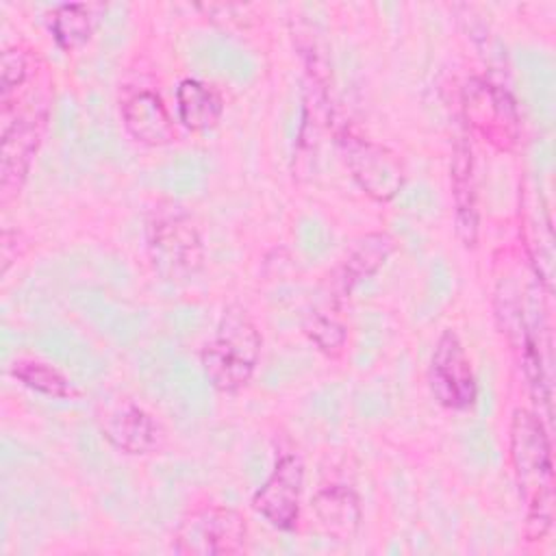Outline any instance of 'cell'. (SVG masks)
<instances>
[{"mask_svg":"<svg viewBox=\"0 0 556 556\" xmlns=\"http://www.w3.org/2000/svg\"><path fill=\"white\" fill-rule=\"evenodd\" d=\"M506 447L508 465L523 502V541L541 543L554 528L552 439L541 413L517 406L510 413Z\"/></svg>","mask_w":556,"mask_h":556,"instance_id":"1","label":"cell"},{"mask_svg":"<svg viewBox=\"0 0 556 556\" xmlns=\"http://www.w3.org/2000/svg\"><path fill=\"white\" fill-rule=\"evenodd\" d=\"M52 115L48 72L15 100L0 104V204L15 202L30 176Z\"/></svg>","mask_w":556,"mask_h":556,"instance_id":"2","label":"cell"},{"mask_svg":"<svg viewBox=\"0 0 556 556\" xmlns=\"http://www.w3.org/2000/svg\"><path fill=\"white\" fill-rule=\"evenodd\" d=\"M143 241L152 274L167 285L195 280L206 261V245L195 215L176 200H159L143 219Z\"/></svg>","mask_w":556,"mask_h":556,"instance_id":"3","label":"cell"},{"mask_svg":"<svg viewBox=\"0 0 556 556\" xmlns=\"http://www.w3.org/2000/svg\"><path fill=\"white\" fill-rule=\"evenodd\" d=\"M263 354V334L243 304L224 306L215 330L200 348V367L208 384L237 395L252 382Z\"/></svg>","mask_w":556,"mask_h":556,"instance_id":"4","label":"cell"},{"mask_svg":"<svg viewBox=\"0 0 556 556\" xmlns=\"http://www.w3.org/2000/svg\"><path fill=\"white\" fill-rule=\"evenodd\" d=\"M467 128L489 148L513 152L521 139V113L513 91L489 76H471L460 89Z\"/></svg>","mask_w":556,"mask_h":556,"instance_id":"5","label":"cell"},{"mask_svg":"<svg viewBox=\"0 0 556 556\" xmlns=\"http://www.w3.org/2000/svg\"><path fill=\"white\" fill-rule=\"evenodd\" d=\"M334 143L345 172L369 200L387 204L400 195L406 185V167L397 152L345 122L334 126Z\"/></svg>","mask_w":556,"mask_h":556,"instance_id":"6","label":"cell"},{"mask_svg":"<svg viewBox=\"0 0 556 556\" xmlns=\"http://www.w3.org/2000/svg\"><path fill=\"white\" fill-rule=\"evenodd\" d=\"M248 519L226 504L191 508L172 534V552L180 556H237L248 552Z\"/></svg>","mask_w":556,"mask_h":556,"instance_id":"7","label":"cell"},{"mask_svg":"<svg viewBox=\"0 0 556 556\" xmlns=\"http://www.w3.org/2000/svg\"><path fill=\"white\" fill-rule=\"evenodd\" d=\"M93 419L109 447L124 456L156 454L163 450L167 439V432L156 415L128 395L100 400Z\"/></svg>","mask_w":556,"mask_h":556,"instance_id":"8","label":"cell"},{"mask_svg":"<svg viewBox=\"0 0 556 556\" xmlns=\"http://www.w3.org/2000/svg\"><path fill=\"white\" fill-rule=\"evenodd\" d=\"M428 389L434 402L447 410L465 413L478 400V380L473 363L458 332L452 328L441 330L430 352Z\"/></svg>","mask_w":556,"mask_h":556,"instance_id":"9","label":"cell"},{"mask_svg":"<svg viewBox=\"0 0 556 556\" xmlns=\"http://www.w3.org/2000/svg\"><path fill=\"white\" fill-rule=\"evenodd\" d=\"M304 463L295 452H282L267 478L252 493V510L280 532H293L302 519Z\"/></svg>","mask_w":556,"mask_h":556,"instance_id":"10","label":"cell"},{"mask_svg":"<svg viewBox=\"0 0 556 556\" xmlns=\"http://www.w3.org/2000/svg\"><path fill=\"white\" fill-rule=\"evenodd\" d=\"M397 243L387 230H374L358 237L343 258L326 278V302L332 306H343V302L354 293L356 287L374 278L387 261L393 256Z\"/></svg>","mask_w":556,"mask_h":556,"instance_id":"11","label":"cell"},{"mask_svg":"<svg viewBox=\"0 0 556 556\" xmlns=\"http://www.w3.org/2000/svg\"><path fill=\"white\" fill-rule=\"evenodd\" d=\"M119 119L126 135L146 148H165L178 139L176 122L163 96L152 87H124Z\"/></svg>","mask_w":556,"mask_h":556,"instance_id":"12","label":"cell"},{"mask_svg":"<svg viewBox=\"0 0 556 556\" xmlns=\"http://www.w3.org/2000/svg\"><path fill=\"white\" fill-rule=\"evenodd\" d=\"M450 195L454 211V232L463 248L473 250L480 237V202L473 148L467 135H458L450 156Z\"/></svg>","mask_w":556,"mask_h":556,"instance_id":"13","label":"cell"},{"mask_svg":"<svg viewBox=\"0 0 556 556\" xmlns=\"http://www.w3.org/2000/svg\"><path fill=\"white\" fill-rule=\"evenodd\" d=\"M311 508L321 532L334 541H354L363 526V504L354 486L330 482L313 493Z\"/></svg>","mask_w":556,"mask_h":556,"instance_id":"14","label":"cell"},{"mask_svg":"<svg viewBox=\"0 0 556 556\" xmlns=\"http://www.w3.org/2000/svg\"><path fill=\"white\" fill-rule=\"evenodd\" d=\"M222 91L195 76H187L176 87V122L189 132H211L224 117Z\"/></svg>","mask_w":556,"mask_h":556,"instance_id":"15","label":"cell"},{"mask_svg":"<svg viewBox=\"0 0 556 556\" xmlns=\"http://www.w3.org/2000/svg\"><path fill=\"white\" fill-rule=\"evenodd\" d=\"M9 376L22 384L24 389L54 400H74L78 395L72 380L50 361H43L39 356H15L9 367Z\"/></svg>","mask_w":556,"mask_h":556,"instance_id":"16","label":"cell"},{"mask_svg":"<svg viewBox=\"0 0 556 556\" xmlns=\"http://www.w3.org/2000/svg\"><path fill=\"white\" fill-rule=\"evenodd\" d=\"M48 30L61 52L85 48L96 30L93 9L87 2H61L48 13Z\"/></svg>","mask_w":556,"mask_h":556,"instance_id":"17","label":"cell"},{"mask_svg":"<svg viewBox=\"0 0 556 556\" xmlns=\"http://www.w3.org/2000/svg\"><path fill=\"white\" fill-rule=\"evenodd\" d=\"M339 306H332L330 302H324L321 306H315L306 313L302 321L304 337L313 343L317 352H321L326 358H341L348 348V324L343 321Z\"/></svg>","mask_w":556,"mask_h":556,"instance_id":"18","label":"cell"}]
</instances>
